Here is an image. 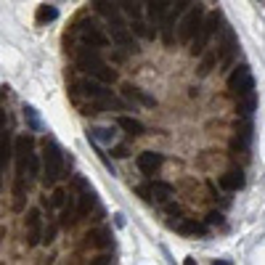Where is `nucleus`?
Wrapping results in <instances>:
<instances>
[{"label":"nucleus","mask_w":265,"mask_h":265,"mask_svg":"<svg viewBox=\"0 0 265 265\" xmlns=\"http://www.w3.org/2000/svg\"><path fill=\"white\" fill-rule=\"evenodd\" d=\"M51 201H53L56 207H64V205H67V194L61 191V189H56V191H53V199H51Z\"/></svg>","instance_id":"30"},{"label":"nucleus","mask_w":265,"mask_h":265,"mask_svg":"<svg viewBox=\"0 0 265 265\" xmlns=\"http://www.w3.org/2000/svg\"><path fill=\"white\" fill-rule=\"evenodd\" d=\"M117 3L122 6V11L128 13V16H133V22H135V19H141V13H144L141 0H117Z\"/></svg>","instance_id":"22"},{"label":"nucleus","mask_w":265,"mask_h":265,"mask_svg":"<svg viewBox=\"0 0 265 265\" xmlns=\"http://www.w3.org/2000/svg\"><path fill=\"white\" fill-rule=\"evenodd\" d=\"M220 189H226V191H239L241 186H244V175L239 173V170H231V173H226V175H220Z\"/></svg>","instance_id":"17"},{"label":"nucleus","mask_w":265,"mask_h":265,"mask_svg":"<svg viewBox=\"0 0 265 265\" xmlns=\"http://www.w3.org/2000/svg\"><path fill=\"white\" fill-rule=\"evenodd\" d=\"M228 90H231V93H236L239 98L255 90L252 72H249V67H247V64H239L236 69H233V72L228 74Z\"/></svg>","instance_id":"7"},{"label":"nucleus","mask_w":265,"mask_h":265,"mask_svg":"<svg viewBox=\"0 0 265 265\" xmlns=\"http://www.w3.org/2000/svg\"><path fill=\"white\" fill-rule=\"evenodd\" d=\"M220 220H223V215H220V212H210V215H207V223H210V226L220 223Z\"/></svg>","instance_id":"34"},{"label":"nucleus","mask_w":265,"mask_h":265,"mask_svg":"<svg viewBox=\"0 0 265 265\" xmlns=\"http://www.w3.org/2000/svg\"><path fill=\"white\" fill-rule=\"evenodd\" d=\"M122 96L128 98V101H138V104H144V106H154L157 101H154L149 93H144V90H138V88H133V85H122Z\"/></svg>","instance_id":"16"},{"label":"nucleus","mask_w":265,"mask_h":265,"mask_svg":"<svg viewBox=\"0 0 265 265\" xmlns=\"http://www.w3.org/2000/svg\"><path fill=\"white\" fill-rule=\"evenodd\" d=\"M162 154L157 151H144V154H138V170H141L144 175H154L157 170L162 167Z\"/></svg>","instance_id":"12"},{"label":"nucleus","mask_w":265,"mask_h":265,"mask_svg":"<svg viewBox=\"0 0 265 265\" xmlns=\"http://www.w3.org/2000/svg\"><path fill=\"white\" fill-rule=\"evenodd\" d=\"M205 19H207V13H205V8L201 6H191L189 11L183 13V22H180V43H191L194 37H196V32L201 29V24H205Z\"/></svg>","instance_id":"4"},{"label":"nucleus","mask_w":265,"mask_h":265,"mask_svg":"<svg viewBox=\"0 0 265 265\" xmlns=\"http://www.w3.org/2000/svg\"><path fill=\"white\" fill-rule=\"evenodd\" d=\"M8 157H11V138H8V133L3 130V144H0V167H6Z\"/></svg>","instance_id":"26"},{"label":"nucleus","mask_w":265,"mask_h":265,"mask_svg":"<svg viewBox=\"0 0 265 265\" xmlns=\"http://www.w3.org/2000/svg\"><path fill=\"white\" fill-rule=\"evenodd\" d=\"M93 262H96V265H106V262H112V257H109V255H101V257H96Z\"/></svg>","instance_id":"35"},{"label":"nucleus","mask_w":265,"mask_h":265,"mask_svg":"<svg viewBox=\"0 0 265 265\" xmlns=\"http://www.w3.org/2000/svg\"><path fill=\"white\" fill-rule=\"evenodd\" d=\"M220 58V53L217 51H205L201 53V64H199V77H207L210 72H212V67H215V61Z\"/></svg>","instance_id":"21"},{"label":"nucleus","mask_w":265,"mask_h":265,"mask_svg":"<svg viewBox=\"0 0 265 265\" xmlns=\"http://www.w3.org/2000/svg\"><path fill=\"white\" fill-rule=\"evenodd\" d=\"M61 170H64V157H61V149L56 141H45L43 146V186L45 189H53L61 175Z\"/></svg>","instance_id":"2"},{"label":"nucleus","mask_w":265,"mask_h":265,"mask_svg":"<svg viewBox=\"0 0 265 265\" xmlns=\"http://www.w3.org/2000/svg\"><path fill=\"white\" fill-rule=\"evenodd\" d=\"M217 27H220V13H217V11L207 13L205 24H201V29L196 32V37H194V43H191V53H194V56H201V53L207 51V45H210L212 35L217 32Z\"/></svg>","instance_id":"5"},{"label":"nucleus","mask_w":265,"mask_h":265,"mask_svg":"<svg viewBox=\"0 0 265 265\" xmlns=\"http://www.w3.org/2000/svg\"><path fill=\"white\" fill-rule=\"evenodd\" d=\"M112 154H114L117 159H125V157H128L130 151H128V146H117V149H112Z\"/></svg>","instance_id":"33"},{"label":"nucleus","mask_w":265,"mask_h":265,"mask_svg":"<svg viewBox=\"0 0 265 265\" xmlns=\"http://www.w3.org/2000/svg\"><path fill=\"white\" fill-rule=\"evenodd\" d=\"M77 90H80L83 96H88L90 101H96V112L109 109V106L122 109V104L112 96V90H106V88H104L101 83H96V80H80V83H77Z\"/></svg>","instance_id":"3"},{"label":"nucleus","mask_w":265,"mask_h":265,"mask_svg":"<svg viewBox=\"0 0 265 265\" xmlns=\"http://www.w3.org/2000/svg\"><path fill=\"white\" fill-rule=\"evenodd\" d=\"M255 104H257L255 90L247 93V96H241V98H239V114H241V117H249V114L255 112Z\"/></svg>","instance_id":"23"},{"label":"nucleus","mask_w":265,"mask_h":265,"mask_svg":"<svg viewBox=\"0 0 265 265\" xmlns=\"http://www.w3.org/2000/svg\"><path fill=\"white\" fill-rule=\"evenodd\" d=\"M77 205H74V196H69L67 199V205H64V210H61V220H58V226H64V228H69L74 220H77Z\"/></svg>","instance_id":"20"},{"label":"nucleus","mask_w":265,"mask_h":265,"mask_svg":"<svg viewBox=\"0 0 265 265\" xmlns=\"http://www.w3.org/2000/svg\"><path fill=\"white\" fill-rule=\"evenodd\" d=\"M173 228H175L178 233H191V236H205V233H207V226H201V223H196V220H189V217H180V220H175Z\"/></svg>","instance_id":"15"},{"label":"nucleus","mask_w":265,"mask_h":265,"mask_svg":"<svg viewBox=\"0 0 265 265\" xmlns=\"http://www.w3.org/2000/svg\"><path fill=\"white\" fill-rule=\"evenodd\" d=\"M93 6H96V13H101L109 24H122V6L117 0H93Z\"/></svg>","instance_id":"9"},{"label":"nucleus","mask_w":265,"mask_h":265,"mask_svg":"<svg viewBox=\"0 0 265 265\" xmlns=\"http://www.w3.org/2000/svg\"><path fill=\"white\" fill-rule=\"evenodd\" d=\"M85 239H88L90 247H96V249H109V247H112V231H109L106 226H98V228L88 231Z\"/></svg>","instance_id":"13"},{"label":"nucleus","mask_w":265,"mask_h":265,"mask_svg":"<svg viewBox=\"0 0 265 265\" xmlns=\"http://www.w3.org/2000/svg\"><path fill=\"white\" fill-rule=\"evenodd\" d=\"M93 207H96V194L90 189H83V194L77 196V217H85Z\"/></svg>","instance_id":"18"},{"label":"nucleus","mask_w":265,"mask_h":265,"mask_svg":"<svg viewBox=\"0 0 265 265\" xmlns=\"http://www.w3.org/2000/svg\"><path fill=\"white\" fill-rule=\"evenodd\" d=\"M74 61H77V69L90 74V77H96V80H101V83H117V72L109 69L101 61L96 45H85L83 43V48H77V53H74Z\"/></svg>","instance_id":"1"},{"label":"nucleus","mask_w":265,"mask_h":265,"mask_svg":"<svg viewBox=\"0 0 265 265\" xmlns=\"http://www.w3.org/2000/svg\"><path fill=\"white\" fill-rule=\"evenodd\" d=\"M90 133H93V138L101 141V144H112V141H114V130H112V128H93Z\"/></svg>","instance_id":"25"},{"label":"nucleus","mask_w":265,"mask_h":265,"mask_svg":"<svg viewBox=\"0 0 265 265\" xmlns=\"http://www.w3.org/2000/svg\"><path fill=\"white\" fill-rule=\"evenodd\" d=\"M24 114H27L29 125H32V130H37V128H40V119H37V114H35V109H32V106H24Z\"/></svg>","instance_id":"29"},{"label":"nucleus","mask_w":265,"mask_h":265,"mask_svg":"<svg viewBox=\"0 0 265 265\" xmlns=\"http://www.w3.org/2000/svg\"><path fill=\"white\" fill-rule=\"evenodd\" d=\"M191 6H194V0H175V3H173V11H170V13L178 19V16H183V13L189 11Z\"/></svg>","instance_id":"27"},{"label":"nucleus","mask_w":265,"mask_h":265,"mask_svg":"<svg viewBox=\"0 0 265 265\" xmlns=\"http://www.w3.org/2000/svg\"><path fill=\"white\" fill-rule=\"evenodd\" d=\"M133 29H135V32H138V35H141V37H149V40H151L154 35H157V32H154V29H149V24H144L141 19H135V24H133Z\"/></svg>","instance_id":"28"},{"label":"nucleus","mask_w":265,"mask_h":265,"mask_svg":"<svg viewBox=\"0 0 265 265\" xmlns=\"http://www.w3.org/2000/svg\"><path fill=\"white\" fill-rule=\"evenodd\" d=\"M56 19H58L56 6H40L37 8V24H48V22H56Z\"/></svg>","instance_id":"24"},{"label":"nucleus","mask_w":265,"mask_h":265,"mask_svg":"<svg viewBox=\"0 0 265 265\" xmlns=\"http://www.w3.org/2000/svg\"><path fill=\"white\" fill-rule=\"evenodd\" d=\"M217 53H220V64H223V69H228L231 61H233V53H236V35H233L231 27L223 32V43L217 45Z\"/></svg>","instance_id":"11"},{"label":"nucleus","mask_w":265,"mask_h":265,"mask_svg":"<svg viewBox=\"0 0 265 265\" xmlns=\"http://www.w3.org/2000/svg\"><path fill=\"white\" fill-rule=\"evenodd\" d=\"M173 3H175V0H159V13H162V19L167 16L170 11H173Z\"/></svg>","instance_id":"31"},{"label":"nucleus","mask_w":265,"mask_h":265,"mask_svg":"<svg viewBox=\"0 0 265 265\" xmlns=\"http://www.w3.org/2000/svg\"><path fill=\"white\" fill-rule=\"evenodd\" d=\"M43 241V215L37 207L27 210V247H37Z\"/></svg>","instance_id":"8"},{"label":"nucleus","mask_w":265,"mask_h":265,"mask_svg":"<svg viewBox=\"0 0 265 265\" xmlns=\"http://www.w3.org/2000/svg\"><path fill=\"white\" fill-rule=\"evenodd\" d=\"M117 125L125 130V133H130V135H144V122H138V119H133V117H119L117 119Z\"/></svg>","instance_id":"19"},{"label":"nucleus","mask_w":265,"mask_h":265,"mask_svg":"<svg viewBox=\"0 0 265 265\" xmlns=\"http://www.w3.org/2000/svg\"><path fill=\"white\" fill-rule=\"evenodd\" d=\"M56 239V226H51V228H45V233H43V244H51Z\"/></svg>","instance_id":"32"},{"label":"nucleus","mask_w":265,"mask_h":265,"mask_svg":"<svg viewBox=\"0 0 265 265\" xmlns=\"http://www.w3.org/2000/svg\"><path fill=\"white\" fill-rule=\"evenodd\" d=\"M77 35H80V40L85 45H96V48H106V45L112 43V35H104L101 27L93 19H83L77 24Z\"/></svg>","instance_id":"6"},{"label":"nucleus","mask_w":265,"mask_h":265,"mask_svg":"<svg viewBox=\"0 0 265 265\" xmlns=\"http://www.w3.org/2000/svg\"><path fill=\"white\" fill-rule=\"evenodd\" d=\"M112 40L117 43V45H122V48H128V51H138V45H135V40H133V32H128V27L125 24H112Z\"/></svg>","instance_id":"14"},{"label":"nucleus","mask_w":265,"mask_h":265,"mask_svg":"<svg viewBox=\"0 0 265 265\" xmlns=\"http://www.w3.org/2000/svg\"><path fill=\"white\" fill-rule=\"evenodd\" d=\"M138 194H144V196L151 199V201H167L170 196H173V186L154 180V183H149V186H141V189H138Z\"/></svg>","instance_id":"10"}]
</instances>
